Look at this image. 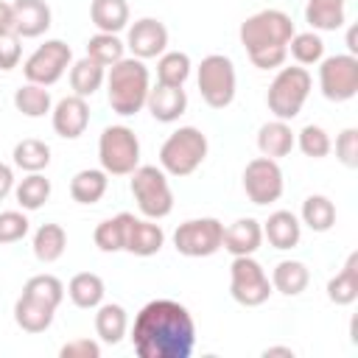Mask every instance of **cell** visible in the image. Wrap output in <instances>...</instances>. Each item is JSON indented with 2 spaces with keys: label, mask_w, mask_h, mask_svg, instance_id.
<instances>
[{
  "label": "cell",
  "mask_w": 358,
  "mask_h": 358,
  "mask_svg": "<svg viewBox=\"0 0 358 358\" xmlns=\"http://www.w3.org/2000/svg\"><path fill=\"white\" fill-rule=\"evenodd\" d=\"M131 344L140 358H190L196 347V322L182 302L151 299L134 316Z\"/></svg>",
  "instance_id": "obj_1"
},
{
  "label": "cell",
  "mask_w": 358,
  "mask_h": 358,
  "mask_svg": "<svg viewBox=\"0 0 358 358\" xmlns=\"http://www.w3.org/2000/svg\"><path fill=\"white\" fill-rule=\"evenodd\" d=\"M106 98L115 115L120 117H131L145 106L148 90H151V76L148 67L143 64V59L134 56H123L120 62H115L106 73Z\"/></svg>",
  "instance_id": "obj_2"
},
{
  "label": "cell",
  "mask_w": 358,
  "mask_h": 358,
  "mask_svg": "<svg viewBox=\"0 0 358 358\" xmlns=\"http://www.w3.org/2000/svg\"><path fill=\"white\" fill-rule=\"evenodd\" d=\"M207 134L196 126H179L159 145V168L171 176H190L207 157Z\"/></svg>",
  "instance_id": "obj_3"
},
{
  "label": "cell",
  "mask_w": 358,
  "mask_h": 358,
  "mask_svg": "<svg viewBox=\"0 0 358 358\" xmlns=\"http://www.w3.org/2000/svg\"><path fill=\"white\" fill-rule=\"evenodd\" d=\"M310 87H313V78H310L308 67H302V64L280 67V73L274 76V81L268 84V92H266L268 112L277 120H294L302 112V106L310 95Z\"/></svg>",
  "instance_id": "obj_4"
},
{
  "label": "cell",
  "mask_w": 358,
  "mask_h": 358,
  "mask_svg": "<svg viewBox=\"0 0 358 358\" xmlns=\"http://www.w3.org/2000/svg\"><path fill=\"white\" fill-rule=\"evenodd\" d=\"M294 34L296 31H294L291 17L280 8H263L252 17H246L241 22V31H238L246 53H257L266 48H288Z\"/></svg>",
  "instance_id": "obj_5"
},
{
  "label": "cell",
  "mask_w": 358,
  "mask_h": 358,
  "mask_svg": "<svg viewBox=\"0 0 358 358\" xmlns=\"http://www.w3.org/2000/svg\"><path fill=\"white\" fill-rule=\"evenodd\" d=\"M131 196L140 207V213L151 221H159L171 215L173 210V193L168 185V173L157 165H137L131 173Z\"/></svg>",
  "instance_id": "obj_6"
},
{
  "label": "cell",
  "mask_w": 358,
  "mask_h": 358,
  "mask_svg": "<svg viewBox=\"0 0 358 358\" xmlns=\"http://www.w3.org/2000/svg\"><path fill=\"white\" fill-rule=\"evenodd\" d=\"M196 84H199V92L207 106L227 109L235 101V90H238V76H235L232 59L224 53L204 56L196 70Z\"/></svg>",
  "instance_id": "obj_7"
},
{
  "label": "cell",
  "mask_w": 358,
  "mask_h": 358,
  "mask_svg": "<svg viewBox=\"0 0 358 358\" xmlns=\"http://www.w3.org/2000/svg\"><path fill=\"white\" fill-rule=\"evenodd\" d=\"M98 159H101V168L109 176H129L140 165V140H137V134L123 123L106 126L98 137Z\"/></svg>",
  "instance_id": "obj_8"
},
{
  "label": "cell",
  "mask_w": 358,
  "mask_h": 358,
  "mask_svg": "<svg viewBox=\"0 0 358 358\" xmlns=\"http://www.w3.org/2000/svg\"><path fill=\"white\" fill-rule=\"evenodd\" d=\"M271 280L268 274L263 271V266L252 257V255H243V257H232V266H229V294L238 305L243 308H257L263 305L268 296H271Z\"/></svg>",
  "instance_id": "obj_9"
},
{
  "label": "cell",
  "mask_w": 358,
  "mask_h": 358,
  "mask_svg": "<svg viewBox=\"0 0 358 358\" xmlns=\"http://www.w3.org/2000/svg\"><path fill=\"white\" fill-rule=\"evenodd\" d=\"M319 90L327 101L344 103L358 92V59L352 53H336L319 62Z\"/></svg>",
  "instance_id": "obj_10"
},
{
  "label": "cell",
  "mask_w": 358,
  "mask_h": 358,
  "mask_svg": "<svg viewBox=\"0 0 358 358\" xmlns=\"http://www.w3.org/2000/svg\"><path fill=\"white\" fill-rule=\"evenodd\" d=\"M70 59H73V50L67 42L62 39H45L22 64V73L31 84H39V87H53L64 70L70 67Z\"/></svg>",
  "instance_id": "obj_11"
},
{
  "label": "cell",
  "mask_w": 358,
  "mask_h": 358,
  "mask_svg": "<svg viewBox=\"0 0 358 358\" xmlns=\"http://www.w3.org/2000/svg\"><path fill=\"white\" fill-rule=\"evenodd\" d=\"M224 224L218 218H190L176 227L173 246L185 257H210L221 249Z\"/></svg>",
  "instance_id": "obj_12"
},
{
  "label": "cell",
  "mask_w": 358,
  "mask_h": 358,
  "mask_svg": "<svg viewBox=\"0 0 358 358\" xmlns=\"http://www.w3.org/2000/svg\"><path fill=\"white\" fill-rule=\"evenodd\" d=\"M285 179H282V168L277 159L268 157H255L246 162L243 168V193L249 196L252 204H271L282 196Z\"/></svg>",
  "instance_id": "obj_13"
},
{
  "label": "cell",
  "mask_w": 358,
  "mask_h": 358,
  "mask_svg": "<svg viewBox=\"0 0 358 358\" xmlns=\"http://www.w3.org/2000/svg\"><path fill=\"white\" fill-rule=\"evenodd\" d=\"M126 48L131 50L134 59H143V62L145 59H157L168 48V28L154 17H143L129 28Z\"/></svg>",
  "instance_id": "obj_14"
},
{
  "label": "cell",
  "mask_w": 358,
  "mask_h": 358,
  "mask_svg": "<svg viewBox=\"0 0 358 358\" xmlns=\"http://www.w3.org/2000/svg\"><path fill=\"white\" fill-rule=\"evenodd\" d=\"M50 120H53V131L64 140H76L87 131L90 126V106L87 98L81 95H67L62 98L53 109H50Z\"/></svg>",
  "instance_id": "obj_15"
},
{
  "label": "cell",
  "mask_w": 358,
  "mask_h": 358,
  "mask_svg": "<svg viewBox=\"0 0 358 358\" xmlns=\"http://www.w3.org/2000/svg\"><path fill=\"white\" fill-rule=\"evenodd\" d=\"M263 243V224L257 218H238L229 227H224L221 249H227L232 257L255 255Z\"/></svg>",
  "instance_id": "obj_16"
},
{
  "label": "cell",
  "mask_w": 358,
  "mask_h": 358,
  "mask_svg": "<svg viewBox=\"0 0 358 358\" xmlns=\"http://www.w3.org/2000/svg\"><path fill=\"white\" fill-rule=\"evenodd\" d=\"M14 34L20 39H36L50 28V6L45 0H14Z\"/></svg>",
  "instance_id": "obj_17"
},
{
  "label": "cell",
  "mask_w": 358,
  "mask_h": 358,
  "mask_svg": "<svg viewBox=\"0 0 358 358\" xmlns=\"http://www.w3.org/2000/svg\"><path fill=\"white\" fill-rule=\"evenodd\" d=\"M145 106L151 112V117L157 123H173L185 115L187 109V92L182 87H168V84H157L148 90Z\"/></svg>",
  "instance_id": "obj_18"
},
{
  "label": "cell",
  "mask_w": 358,
  "mask_h": 358,
  "mask_svg": "<svg viewBox=\"0 0 358 358\" xmlns=\"http://www.w3.org/2000/svg\"><path fill=\"white\" fill-rule=\"evenodd\" d=\"M162 243H165V232H162L159 224H154L151 218H134L131 215V221L126 227L123 252L137 255V257H151V255H157L162 249Z\"/></svg>",
  "instance_id": "obj_19"
},
{
  "label": "cell",
  "mask_w": 358,
  "mask_h": 358,
  "mask_svg": "<svg viewBox=\"0 0 358 358\" xmlns=\"http://www.w3.org/2000/svg\"><path fill=\"white\" fill-rule=\"evenodd\" d=\"M263 238H266L274 249H280V252L294 249V246L299 243V238H302V221H299L291 210H277V213H271V215L266 218V224H263Z\"/></svg>",
  "instance_id": "obj_20"
},
{
  "label": "cell",
  "mask_w": 358,
  "mask_h": 358,
  "mask_svg": "<svg viewBox=\"0 0 358 358\" xmlns=\"http://www.w3.org/2000/svg\"><path fill=\"white\" fill-rule=\"evenodd\" d=\"M294 145H296V143H294V131H291L288 120H277V117H274V120H268V123H263V126L257 129V148H260V154L268 157V159H282V157H288Z\"/></svg>",
  "instance_id": "obj_21"
},
{
  "label": "cell",
  "mask_w": 358,
  "mask_h": 358,
  "mask_svg": "<svg viewBox=\"0 0 358 358\" xmlns=\"http://www.w3.org/2000/svg\"><path fill=\"white\" fill-rule=\"evenodd\" d=\"M53 313H56V308L34 299L28 294H20V299L14 302V322L25 333H45L53 324Z\"/></svg>",
  "instance_id": "obj_22"
},
{
  "label": "cell",
  "mask_w": 358,
  "mask_h": 358,
  "mask_svg": "<svg viewBox=\"0 0 358 358\" xmlns=\"http://www.w3.org/2000/svg\"><path fill=\"white\" fill-rule=\"evenodd\" d=\"M64 291H67L70 302H73L76 308H84V310L98 308V305L103 302V294H106L103 280H101L95 271H78V274H73Z\"/></svg>",
  "instance_id": "obj_23"
},
{
  "label": "cell",
  "mask_w": 358,
  "mask_h": 358,
  "mask_svg": "<svg viewBox=\"0 0 358 358\" xmlns=\"http://www.w3.org/2000/svg\"><path fill=\"white\" fill-rule=\"evenodd\" d=\"M109 187V173L103 168H84L70 179V196L78 204H98Z\"/></svg>",
  "instance_id": "obj_24"
},
{
  "label": "cell",
  "mask_w": 358,
  "mask_h": 358,
  "mask_svg": "<svg viewBox=\"0 0 358 358\" xmlns=\"http://www.w3.org/2000/svg\"><path fill=\"white\" fill-rule=\"evenodd\" d=\"M129 330L126 308L117 302H101L95 308V333L103 344H117Z\"/></svg>",
  "instance_id": "obj_25"
},
{
  "label": "cell",
  "mask_w": 358,
  "mask_h": 358,
  "mask_svg": "<svg viewBox=\"0 0 358 358\" xmlns=\"http://www.w3.org/2000/svg\"><path fill=\"white\" fill-rule=\"evenodd\" d=\"M310 282V271L302 260H280L271 271V288L285 296H299Z\"/></svg>",
  "instance_id": "obj_26"
},
{
  "label": "cell",
  "mask_w": 358,
  "mask_h": 358,
  "mask_svg": "<svg viewBox=\"0 0 358 358\" xmlns=\"http://www.w3.org/2000/svg\"><path fill=\"white\" fill-rule=\"evenodd\" d=\"M327 299L333 305H341V308L344 305H352L358 299V252H350L344 268L336 277H330V282H327Z\"/></svg>",
  "instance_id": "obj_27"
},
{
  "label": "cell",
  "mask_w": 358,
  "mask_h": 358,
  "mask_svg": "<svg viewBox=\"0 0 358 358\" xmlns=\"http://www.w3.org/2000/svg\"><path fill=\"white\" fill-rule=\"evenodd\" d=\"M90 20L103 34H120L129 25V3L126 0H92Z\"/></svg>",
  "instance_id": "obj_28"
},
{
  "label": "cell",
  "mask_w": 358,
  "mask_h": 358,
  "mask_svg": "<svg viewBox=\"0 0 358 358\" xmlns=\"http://www.w3.org/2000/svg\"><path fill=\"white\" fill-rule=\"evenodd\" d=\"M347 0H308L305 20L313 31H338L347 20Z\"/></svg>",
  "instance_id": "obj_29"
},
{
  "label": "cell",
  "mask_w": 358,
  "mask_h": 358,
  "mask_svg": "<svg viewBox=\"0 0 358 358\" xmlns=\"http://www.w3.org/2000/svg\"><path fill=\"white\" fill-rule=\"evenodd\" d=\"M31 246H34V257L39 263H56L67 249V232L59 224H42L34 232Z\"/></svg>",
  "instance_id": "obj_30"
},
{
  "label": "cell",
  "mask_w": 358,
  "mask_h": 358,
  "mask_svg": "<svg viewBox=\"0 0 358 358\" xmlns=\"http://www.w3.org/2000/svg\"><path fill=\"white\" fill-rule=\"evenodd\" d=\"M106 78V67L92 62L90 56L78 59L76 64H70V87H73V95H81V98H90L101 90Z\"/></svg>",
  "instance_id": "obj_31"
},
{
  "label": "cell",
  "mask_w": 358,
  "mask_h": 358,
  "mask_svg": "<svg viewBox=\"0 0 358 358\" xmlns=\"http://www.w3.org/2000/svg\"><path fill=\"white\" fill-rule=\"evenodd\" d=\"M14 165L22 168L25 173H42L50 165V145L36 140V137H25L14 145Z\"/></svg>",
  "instance_id": "obj_32"
},
{
  "label": "cell",
  "mask_w": 358,
  "mask_h": 358,
  "mask_svg": "<svg viewBox=\"0 0 358 358\" xmlns=\"http://www.w3.org/2000/svg\"><path fill=\"white\" fill-rule=\"evenodd\" d=\"M299 218H302V224H305L308 229H313V232H327V229H333V224H336V204H333L327 196L313 193V196H308V199L302 201Z\"/></svg>",
  "instance_id": "obj_33"
},
{
  "label": "cell",
  "mask_w": 358,
  "mask_h": 358,
  "mask_svg": "<svg viewBox=\"0 0 358 358\" xmlns=\"http://www.w3.org/2000/svg\"><path fill=\"white\" fill-rule=\"evenodd\" d=\"M190 56L182 50H165L157 62V84H168V87H185V81L190 78Z\"/></svg>",
  "instance_id": "obj_34"
},
{
  "label": "cell",
  "mask_w": 358,
  "mask_h": 358,
  "mask_svg": "<svg viewBox=\"0 0 358 358\" xmlns=\"http://www.w3.org/2000/svg\"><path fill=\"white\" fill-rule=\"evenodd\" d=\"M14 199L22 210L34 213L39 210L48 199H50V179H45L42 173H28L14 185Z\"/></svg>",
  "instance_id": "obj_35"
},
{
  "label": "cell",
  "mask_w": 358,
  "mask_h": 358,
  "mask_svg": "<svg viewBox=\"0 0 358 358\" xmlns=\"http://www.w3.org/2000/svg\"><path fill=\"white\" fill-rule=\"evenodd\" d=\"M131 221V213H117L115 218H106L95 227L92 241L101 252H123L126 246V227Z\"/></svg>",
  "instance_id": "obj_36"
},
{
  "label": "cell",
  "mask_w": 358,
  "mask_h": 358,
  "mask_svg": "<svg viewBox=\"0 0 358 358\" xmlns=\"http://www.w3.org/2000/svg\"><path fill=\"white\" fill-rule=\"evenodd\" d=\"M14 109L25 117H45L53 109V101H50V92L45 87L28 81L14 92Z\"/></svg>",
  "instance_id": "obj_37"
},
{
  "label": "cell",
  "mask_w": 358,
  "mask_h": 358,
  "mask_svg": "<svg viewBox=\"0 0 358 358\" xmlns=\"http://www.w3.org/2000/svg\"><path fill=\"white\" fill-rule=\"evenodd\" d=\"M87 56L103 67H112L115 62H120L126 56V42H120L117 34H103L98 31L95 36H90L87 42Z\"/></svg>",
  "instance_id": "obj_38"
},
{
  "label": "cell",
  "mask_w": 358,
  "mask_h": 358,
  "mask_svg": "<svg viewBox=\"0 0 358 358\" xmlns=\"http://www.w3.org/2000/svg\"><path fill=\"white\" fill-rule=\"evenodd\" d=\"M288 53L294 56L296 64L308 67V64H319L324 59V42L316 31H302V34H294L291 42H288Z\"/></svg>",
  "instance_id": "obj_39"
},
{
  "label": "cell",
  "mask_w": 358,
  "mask_h": 358,
  "mask_svg": "<svg viewBox=\"0 0 358 358\" xmlns=\"http://www.w3.org/2000/svg\"><path fill=\"white\" fill-rule=\"evenodd\" d=\"M22 294L50 305V308H59L62 299H64V282L53 274H34L25 285H22Z\"/></svg>",
  "instance_id": "obj_40"
},
{
  "label": "cell",
  "mask_w": 358,
  "mask_h": 358,
  "mask_svg": "<svg viewBox=\"0 0 358 358\" xmlns=\"http://www.w3.org/2000/svg\"><path fill=\"white\" fill-rule=\"evenodd\" d=\"M294 143H296L299 151H302L305 157H310V159H322V157H327L330 148H333L330 134H327L322 126H313V123L302 126V129L294 134Z\"/></svg>",
  "instance_id": "obj_41"
},
{
  "label": "cell",
  "mask_w": 358,
  "mask_h": 358,
  "mask_svg": "<svg viewBox=\"0 0 358 358\" xmlns=\"http://www.w3.org/2000/svg\"><path fill=\"white\" fill-rule=\"evenodd\" d=\"M31 221L20 210H3L0 213V243H17L28 235Z\"/></svg>",
  "instance_id": "obj_42"
},
{
  "label": "cell",
  "mask_w": 358,
  "mask_h": 358,
  "mask_svg": "<svg viewBox=\"0 0 358 358\" xmlns=\"http://www.w3.org/2000/svg\"><path fill=\"white\" fill-rule=\"evenodd\" d=\"M336 157L344 168H358V129L347 126L336 137Z\"/></svg>",
  "instance_id": "obj_43"
},
{
  "label": "cell",
  "mask_w": 358,
  "mask_h": 358,
  "mask_svg": "<svg viewBox=\"0 0 358 358\" xmlns=\"http://www.w3.org/2000/svg\"><path fill=\"white\" fill-rule=\"evenodd\" d=\"M20 59H22V39L14 31L0 34V70L3 73L14 70L20 64Z\"/></svg>",
  "instance_id": "obj_44"
},
{
  "label": "cell",
  "mask_w": 358,
  "mask_h": 358,
  "mask_svg": "<svg viewBox=\"0 0 358 358\" xmlns=\"http://www.w3.org/2000/svg\"><path fill=\"white\" fill-rule=\"evenodd\" d=\"M59 358H101V344L92 338H73L59 350Z\"/></svg>",
  "instance_id": "obj_45"
},
{
  "label": "cell",
  "mask_w": 358,
  "mask_h": 358,
  "mask_svg": "<svg viewBox=\"0 0 358 358\" xmlns=\"http://www.w3.org/2000/svg\"><path fill=\"white\" fill-rule=\"evenodd\" d=\"M285 56H288V48H266V50L249 53V59L257 70H277V67H282Z\"/></svg>",
  "instance_id": "obj_46"
},
{
  "label": "cell",
  "mask_w": 358,
  "mask_h": 358,
  "mask_svg": "<svg viewBox=\"0 0 358 358\" xmlns=\"http://www.w3.org/2000/svg\"><path fill=\"white\" fill-rule=\"evenodd\" d=\"M11 190H14V171H11V165L0 162V201H3Z\"/></svg>",
  "instance_id": "obj_47"
},
{
  "label": "cell",
  "mask_w": 358,
  "mask_h": 358,
  "mask_svg": "<svg viewBox=\"0 0 358 358\" xmlns=\"http://www.w3.org/2000/svg\"><path fill=\"white\" fill-rule=\"evenodd\" d=\"M8 31H14V8L11 3L0 0V34H8Z\"/></svg>",
  "instance_id": "obj_48"
},
{
  "label": "cell",
  "mask_w": 358,
  "mask_h": 358,
  "mask_svg": "<svg viewBox=\"0 0 358 358\" xmlns=\"http://www.w3.org/2000/svg\"><path fill=\"white\" fill-rule=\"evenodd\" d=\"M274 355L294 358V350H291V347H266V350H263V358H274Z\"/></svg>",
  "instance_id": "obj_49"
}]
</instances>
